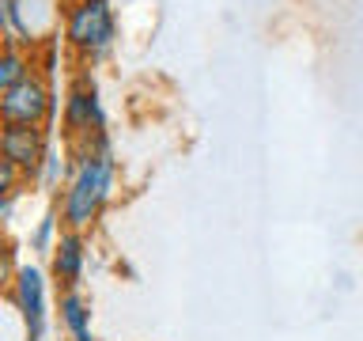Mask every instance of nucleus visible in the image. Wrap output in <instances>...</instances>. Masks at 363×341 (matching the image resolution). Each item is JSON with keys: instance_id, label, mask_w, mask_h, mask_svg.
Returning <instances> with one entry per match:
<instances>
[{"instance_id": "obj_1", "label": "nucleus", "mask_w": 363, "mask_h": 341, "mask_svg": "<svg viewBox=\"0 0 363 341\" xmlns=\"http://www.w3.org/2000/svg\"><path fill=\"white\" fill-rule=\"evenodd\" d=\"M68 156H72V175L65 182L61 224L72 227V232H87L99 220L102 205L110 201V190H113V156H110L106 133L72 141Z\"/></svg>"}, {"instance_id": "obj_2", "label": "nucleus", "mask_w": 363, "mask_h": 341, "mask_svg": "<svg viewBox=\"0 0 363 341\" xmlns=\"http://www.w3.org/2000/svg\"><path fill=\"white\" fill-rule=\"evenodd\" d=\"M113 8L110 0H65V16H61V34L65 45L84 61H95L113 45Z\"/></svg>"}, {"instance_id": "obj_3", "label": "nucleus", "mask_w": 363, "mask_h": 341, "mask_svg": "<svg viewBox=\"0 0 363 341\" xmlns=\"http://www.w3.org/2000/svg\"><path fill=\"white\" fill-rule=\"evenodd\" d=\"M53 118V84L30 68L16 87L0 99V125H45Z\"/></svg>"}, {"instance_id": "obj_4", "label": "nucleus", "mask_w": 363, "mask_h": 341, "mask_svg": "<svg viewBox=\"0 0 363 341\" xmlns=\"http://www.w3.org/2000/svg\"><path fill=\"white\" fill-rule=\"evenodd\" d=\"M61 0H11V45L42 50L45 42L61 38Z\"/></svg>"}, {"instance_id": "obj_5", "label": "nucleus", "mask_w": 363, "mask_h": 341, "mask_svg": "<svg viewBox=\"0 0 363 341\" xmlns=\"http://www.w3.org/2000/svg\"><path fill=\"white\" fill-rule=\"evenodd\" d=\"M0 156L19 167V175L34 182L50 156V133L45 125H0Z\"/></svg>"}, {"instance_id": "obj_6", "label": "nucleus", "mask_w": 363, "mask_h": 341, "mask_svg": "<svg viewBox=\"0 0 363 341\" xmlns=\"http://www.w3.org/2000/svg\"><path fill=\"white\" fill-rule=\"evenodd\" d=\"M106 129V114H102L99 87L91 84V76H79L65 95V133L68 141H84Z\"/></svg>"}, {"instance_id": "obj_7", "label": "nucleus", "mask_w": 363, "mask_h": 341, "mask_svg": "<svg viewBox=\"0 0 363 341\" xmlns=\"http://www.w3.org/2000/svg\"><path fill=\"white\" fill-rule=\"evenodd\" d=\"M11 288H16V303H19L23 318H27L30 341H42V334H45V281H42V273L34 266H19Z\"/></svg>"}, {"instance_id": "obj_8", "label": "nucleus", "mask_w": 363, "mask_h": 341, "mask_svg": "<svg viewBox=\"0 0 363 341\" xmlns=\"http://www.w3.org/2000/svg\"><path fill=\"white\" fill-rule=\"evenodd\" d=\"M84 232H72V227H65L61 235H57L53 243V277L61 288H76L79 277H84Z\"/></svg>"}, {"instance_id": "obj_9", "label": "nucleus", "mask_w": 363, "mask_h": 341, "mask_svg": "<svg viewBox=\"0 0 363 341\" xmlns=\"http://www.w3.org/2000/svg\"><path fill=\"white\" fill-rule=\"evenodd\" d=\"M57 311H61V326L72 341H95V334H91V307L76 288H61Z\"/></svg>"}, {"instance_id": "obj_10", "label": "nucleus", "mask_w": 363, "mask_h": 341, "mask_svg": "<svg viewBox=\"0 0 363 341\" xmlns=\"http://www.w3.org/2000/svg\"><path fill=\"white\" fill-rule=\"evenodd\" d=\"M30 68H34V53H27L23 45H11V42L0 45V99H4Z\"/></svg>"}, {"instance_id": "obj_11", "label": "nucleus", "mask_w": 363, "mask_h": 341, "mask_svg": "<svg viewBox=\"0 0 363 341\" xmlns=\"http://www.w3.org/2000/svg\"><path fill=\"white\" fill-rule=\"evenodd\" d=\"M23 182H27V178L19 175V167L11 163V159L0 156V197H16V193L23 190Z\"/></svg>"}, {"instance_id": "obj_12", "label": "nucleus", "mask_w": 363, "mask_h": 341, "mask_svg": "<svg viewBox=\"0 0 363 341\" xmlns=\"http://www.w3.org/2000/svg\"><path fill=\"white\" fill-rule=\"evenodd\" d=\"M45 186H57V182L65 178V156L57 152V148L50 144V156H45V163H42V175H38Z\"/></svg>"}, {"instance_id": "obj_13", "label": "nucleus", "mask_w": 363, "mask_h": 341, "mask_svg": "<svg viewBox=\"0 0 363 341\" xmlns=\"http://www.w3.org/2000/svg\"><path fill=\"white\" fill-rule=\"evenodd\" d=\"M16 269H19V266H16V254H11V247L0 239V292H4L8 284L16 281Z\"/></svg>"}, {"instance_id": "obj_14", "label": "nucleus", "mask_w": 363, "mask_h": 341, "mask_svg": "<svg viewBox=\"0 0 363 341\" xmlns=\"http://www.w3.org/2000/svg\"><path fill=\"white\" fill-rule=\"evenodd\" d=\"M53 227H57V212H50V216H45V220H42V227H38V235H34V247H38V250H45V247H50V239H53Z\"/></svg>"}, {"instance_id": "obj_15", "label": "nucleus", "mask_w": 363, "mask_h": 341, "mask_svg": "<svg viewBox=\"0 0 363 341\" xmlns=\"http://www.w3.org/2000/svg\"><path fill=\"white\" fill-rule=\"evenodd\" d=\"M11 205H16V197H0V224L11 216Z\"/></svg>"}, {"instance_id": "obj_16", "label": "nucleus", "mask_w": 363, "mask_h": 341, "mask_svg": "<svg viewBox=\"0 0 363 341\" xmlns=\"http://www.w3.org/2000/svg\"><path fill=\"white\" fill-rule=\"evenodd\" d=\"M0 45H8V34H4V27H0Z\"/></svg>"}]
</instances>
